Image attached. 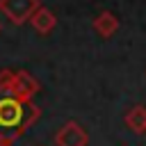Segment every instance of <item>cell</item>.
Returning a JSON list of instances; mask_svg holds the SVG:
<instances>
[{"instance_id":"6da1fadb","label":"cell","mask_w":146,"mask_h":146,"mask_svg":"<svg viewBox=\"0 0 146 146\" xmlns=\"http://www.w3.org/2000/svg\"><path fill=\"white\" fill-rule=\"evenodd\" d=\"M16 119H18L16 105H14V103H2V105H0V123L11 125V123H16Z\"/></svg>"}]
</instances>
